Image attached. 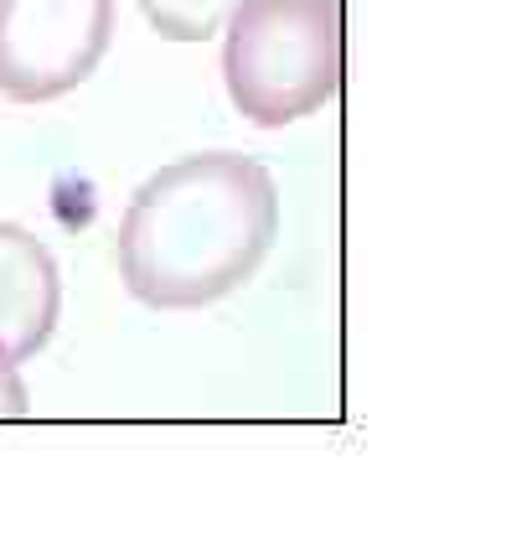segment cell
Returning <instances> with one entry per match:
<instances>
[{
	"label": "cell",
	"instance_id": "obj_3",
	"mask_svg": "<svg viewBox=\"0 0 532 559\" xmlns=\"http://www.w3.org/2000/svg\"><path fill=\"white\" fill-rule=\"evenodd\" d=\"M114 41V0H0V94L47 104L94 79Z\"/></svg>",
	"mask_w": 532,
	"mask_h": 559
},
{
	"label": "cell",
	"instance_id": "obj_6",
	"mask_svg": "<svg viewBox=\"0 0 532 559\" xmlns=\"http://www.w3.org/2000/svg\"><path fill=\"white\" fill-rule=\"evenodd\" d=\"M26 409H32V394L21 383L16 362L0 358V419H26Z\"/></svg>",
	"mask_w": 532,
	"mask_h": 559
},
{
	"label": "cell",
	"instance_id": "obj_1",
	"mask_svg": "<svg viewBox=\"0 0 532 559\" xmlns=\"http://www.w3.org/2000/svg\"><path fill=\"white\" fill-rule=\"evenodd\" d=\"M275 239V177L254 156L202 151L140 181L119 223V275L156 311H197L249 285Z\"/></svg>",
	"mask_w": 532,
	"mask_h": 559
},
{
	"label": "cell",
	"instance_id": "obj_5",
	"mask_svg": "<svg viewBox=\"0 0 532 559\" xmlns=\"http://www.w3.org/2000/svg\"><path fill=\"white\" fill-rule=\"evenodd\" d=\"M233 5L238 0H140L145 21L166 41H207L213 32H222Z\"/></svg>",
	"mask_w": 532,
	"mask_h": 559
},
{
	"label": "cell",
	"instance_id": "obj_4",
	"mask_svg": "<svg viewBox=\"0 0 532 559\" xmlns=\"http://www.w3.org/2000/svg\"><path fill=\"white\" fill-rule=\"evenodd\" d=\"M62 311V275L52 249L21 223H0V358H37Z\"/></svg>",
	"mask_w": 532,
	"mask_h": 559
},
{
	"label": "cell",
	"instance_id": "obj_2",
	"mask_svg": "<svg viewBox=\"0 0 532 559\" xmlns=\"http://www.w3.org/2000/svg\"><path fill=\"white\" fill-rule=\"evenodd\" d=\"M222 79L238 115L279 130L341 94V0H238Z\"/></svg>",
	"mask_w": 532,
	"mask_h": 559
}]
</instances>
